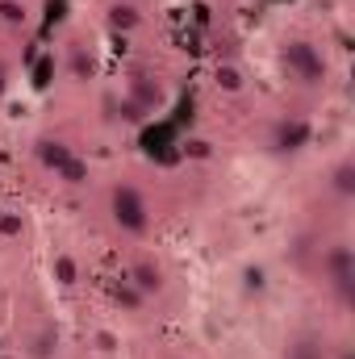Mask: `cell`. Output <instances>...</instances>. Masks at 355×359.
<instances>
[{
	"label": "cell",
	"mask_w": 355,
	"mask_h": 359,
	"mask_svg": "<svg viewBox=\"0 0 355 359\" xmlns=\"http://www.w3.org/2000/svg\"><path fill=\"white\" fill-rule=\"evenodd\" d=\"M109 301H113V305H117L121 313H130V318H138V313H142V309L151 305V301H147V297H142V292H138V288H134V284L126 280V276L109 280Z\"/></svg>",
	"instance_id": "30bf717a"
},
{
	"label": "cell",
	"mask_w": 355,
	"mask_h": 359,
	"mask_svg": "<svg viewBox=\"0 0 355 359\" xmlns=\"http://www.w3.org/2000/svg\"><path fill=\"white\" fill-rule=\"evenodd\" d=\"M8 80H13V72H8V67H4V63H0V96H4V92H8Z\"/></svg>",
	"instance_id": "ffe728a7"
},
{
	"label": "cell",
	"mask_w": 355,
	"mask_h": 359,
	"mask_svg": "<svg viewBox=\"0 0 355 359\" xmlns=\"http://www.w3.org/2000/svg\"><path fill=\"white\" fill-rule=\"evenodd\" d=\"M126 280L147 297V301H159V297H168V288H172V280H168V268L155 259V255H138V259H130V268H126Z\"/></svg>",
	"instance_id": "5b68a950"
},
{
	"label": "cell",
	"mask_w": 355,
	"mask_h": 359,
	"mask_svg": "<svg viewBox=\"0 0 355 359\" xmlns=\"http://www.w3.org/2000/svg\"><path fill=\"white\" fill-rule=\"evenodd\" d=\"M121 96H126L130 104H138L147 117H155V113L168 104V84H163L155 72H147V67H134V72H126Z\"/></svg>",
	"instance_id": "277c9868"
},
{
	"label": "cell",
	"mask_w": 355,
	"mask_h": 359,
	"mask_svg": "<svg viewBox=\"0 0 355 359\" xmlns=\"http://www.w3.org/2000/svg\"><path fill=\"white\" fill-rule=\"evenodd\" d=\"M330 359H355V351H351V347H339V351H335Z\"/></svg>",
	"instance_id": "44dd1931"
},
{
	"label": "cell",
	"mask_w": 355,
	"mask_h": 359,
	"mask_svg": "<svg viewBox=\"0 0 355 359\" xmlns=\"http://www.w3.org/2000/svg\"><path fill=\"white\" fill-rule=\"evenodd\" d=\"M67 76H72L76 84H88L92 76H96V55H92L88 42H80V38L67 46Z\"/></svg>",
	"instance_id": "8fae6325"
},
{
	"label": "cell",
	"mask_w": 355,
	"mask_h": 359,
	"mask_svg": "<svg viewBox=\"0 0 355 359\" xmlns=\"http://www.w3.org/2000/svg\"><path fill=\"white\" fill-rule=\"evenodd\" d=\"M326 188H330L339 201H351L355 196V159L351 155H343V159L326 172Z\"/></svg>",
	"instance_id": "4fadbf2b"
},
{
	"label": "cell",
	"mask_w": 355,
	"mask_h": 359,
	"mask_svg": "<svg viewBox=\"0 0 355 359\" xmlns=\"http://www.w3.org/2000/svg\"><path fill=\"white\" fill-rule=\"evenodd\" d=\"M284 359H330V351H326V343H322L318 334H301V339L288 343Z\"/></svg>",
	"instance_id": "ac0fdd59"
},
{
	"label": "cell",
	"mask_w": 355,
	"mask_h": 359,
	"mask_svg": "<svg viewBox=\"0 0 355 359\" xmlns=\"http://www.w3.org/2000/svg\"><path fill=\"white\" fill-rule=\"evenodd\" d=\"M213 84L226 92V96H239V92L247 88V76H243L239 63H217V67H213Z\"/></svg>",
	"instance_id": "e0dca14e"
},
{
	"label": "cell",
	"mask_w": 355,
	"mask_h": 359,
	"mask_svg": "<svg viewBox=\"0 0 355 359\" xmlns=\"http://www.w3.org/2000/svg\"><path fill=\"white\" fill-rule=\"evenodd\" d=\"M29 21H34V4L29 0H0V25L4 29L21 34V29H29Z\"/></svg>",
	"instance_id": "2e32d148"
},
{
	"label": "cell",
	"mask_w": 355,
	"mask_h": 359,
	"mask_svg": "<svg viewBox=\"0 0 355 359\" xmlns=\"http://www.w3.org/2000/svg\"><path fill=\"white\" fill-rule=\"evenodd\" d=\"M59 355V330L55 326H38L25 339V359H55Z\"/></svg>",
	"instance_id": "9a60e30c"
},
{
	"label": "cell",
	"mask_w": 355,
	"mask_h": 359,
	"mask_svg": "<svg viewBox=\"0 0 355 359\" xmlns=\"http://www.w3.org/2000/svg\"><path fill=\"white\" fill-rule=\"evenodd\" d=\"M280 59H284V72L297 80V84H309V88H322L330 80V63H326V50L309 38H288L280 46Z\"/></svg>",
	"instance_id": "7a4b0ae2"
},
{
	"label": "cell",
	"mask_w": 355,
	"mask_h": 359,
	"mask_svg": "<svg viewBox=\"0 0 355 359\" xmlns=\"http://www.w3.org/2000/svg\"><path fill=\"white\" fill-rule=\"evenodd\" d=\"M309 142H314V126H309V121H301V117L280 121V126H276V134H272V151H276V155H301Z\"/></svg>",
	"instance_id": "8992f818"
},
{
	"label": "cell",
	"mask_w": 355,
	"mask_h": 359,
	"mask_svg": "<svg viewBox=\"0 0 355 359\" xmlns=\"http://www.w3.org/2000/svg\"><path fill=\"white\" fill-rule=\"evenodd\" d=\"M55 184H59V188H72V192L88 188V184H92V163H88V159H80V155H72V159L55 172Z\"/></svg>",
	"instance_id": "5bb4252c"
},
{
	"label": "cell",
	"mask_w": 355,
	"mask_h": 359,
	"mask_svg": "<svg viewBox=\"0 0 355 359\" xmlns=\"http://www.w3.org/2000/svg\"><path fill=\"white\" fill-rule=\"evenodd\" d=\"M29 230V222H25V213H17V209H4L0 213V238L4 243H13V238H21Z\"/></svg>",
	"instance_id": "d6986e66"
},
{
	"label": "cell",
	"mask_w": 355,
	"mask_h": 359,
	"mask_svg": "<svg viewBox=\"0 0 355 359\" xmlns=\"http://www.w3.org/2000/svg\"><path fill=\"white\" fill-rule=\"evenodd\" d=\"M105 25H109L113 34H134V29L142 25V8H138L134 0H109V4H105Z\"/></svg>",
	"instance_id": "ba28073f"
},
{
	"label": "cell",
	"mask_w": 355,
	"mask_h": 359,
	"mask_svg": "<svg viewBox=\"0 0 355 359\" xmlns=\"http://www.w3.org/2000/svg\"><path fill=\"white\" fill-rule=\"evenodd\" d=\"M318 268H322L326 288H330L343 305H351V297H355V251L351 247H347V243H330V247H322Z\"/></svg>",
	"instance_id": "3957f363"
},
{
	"label": "cell",
	"mask_w": 355,
	"mask_h": 359,
	"mask_svg": "<svg viewBox=\"0 0 355 359\" xmlns=\"http://www.w3.org/2000/svg\"><path fill=\"white\" fill-rule=\"evenodd\" d=\"M109 222H113V230H117L121 238H147V234H151L155 213H151V201L142 196L138 184L117 180V184L109 188Z\"/></svg>",
	"instance_id": "6da1fadb"
},
{
	"label": "cell",
	"mask_w": 355,
	"mask_h": 359,
	"mask_svg": "<svg viewBox=\"0 0 355 359\" xmlns=\"http://www.w3.org/2000/svg\"><path fill=\"white\" fill-rule=\"evenodd\" d=\"M51 280H55L63 292H72V288L84 280V268H80V259H76L72 251H55V255H51Z\"/></svg>",
	"instance_id": "7c38bea8"
},
{
	"label": "cell",
	"mask_w": 355,
	"mask_h": 359,
	"mask_svg": "<svg viewBox=\"0 0 355 359\" xmlns=\"http://www.w3.org/2000/svg\"><path fill=\"white\" fill-rule=\"evenodd\" d=\"M267 288H272V271H267V264L247 259V264L239 268V292H243L247 301H260V297H267Z\"/></svg>",
	"instance_id": "9c48e42d"
},
{
	"label": "cell",
	"mask_w": 355,
	"mask_h": 359,
	"mask_svg": "<svg viewBox=\"0 0 355 359\" xmlns=\"http://www.w3.org/2000/svg\"><path fill=\"white\" fill-rule=\"evenodd\" d=\"M0 213H4V205H0Z\"/></svg>",
	"instance_id": "603a6c76"
},
{
	"label": "cell",
	"mask_w": 355,
	"mask_h": 359,
	"mask_svg": "<svg viewBox=\"0 0 355 359\" xmlns=\"http://www.w3.org/2000/svg\"><path fill=\"white\" fill-rule=\"evenodd\" d=\"M72 155H76V147H72L67 138L46 134V138H38V142H34V159H38V168H42V172H51V176H55Z\"/></svg>",
	"instance_id": "52a82bcc"
},
{
	"label": "cell",
	"mask_w": 355,
	"mask_h": 359,
	"mask_svg": "<svg viewBox=\"0 0 355 359\" xmlns=\"http://www.w3.org/2000/svg\"><path fill=\"white\" fill-rule=\"evenodd\" d=\"M0 359H4V339H0Z\"/></svg>",
	"instance_id": "7402d4cb"
},
{
	"label": "cell",
	"mask_w": 355,
	"mask_h": 359,
	"mask_svg": "<svg viewBox=\"0 0 355 359\" xmlns=\"http://www.w3.org/2000/svg\"><path fill=\"white\" fill-rule=\"evenodd\" d=\"M29 4H34V0H29Z\"/></svg>",
	"instance_id": "cb8c5ba5"
}]
</instances>
